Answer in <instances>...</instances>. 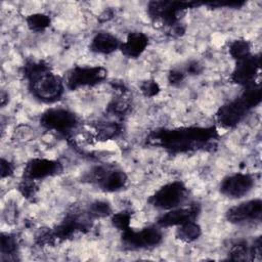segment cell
Listing matches in <instances>:
<instances>
[{
	"mask_svg": "<svg viewBox=\"0 0 262 262\" xmlns=\"http://www.w3.org/2000/svg\"><path fill=\"white\" fill-rule=\"evenodd\" d=\"M255 185V178L246 173H234L224 177L219 185L220 192L230 199H239L248 194Z\"/></svg>",
	"mask_w": 262,
	"mask_h": 262,
	"instance_id": "obj_11",
	"label": "cell"
},
{
	"mask_svg": "<svg viewBox=\"0 0 262 262\" xmlns=\"http://www.w3.org/2000/svg\"><path fill=\"white\" fill-rule=\"evenodd\" d=\"M131 213L128 211H122L119 213H116L112 217V223L114 227L118 228L121 231L126 230L130 227V221H131Z\"/></svg>",
	"mask_w": 262,
	"mask_h": 262,
	"instance_id": "obj_24",
	"label": "cell"
},
{
	"mask_svg": "<svg viewBox=\"0 0 262 262\" xmlns=\"http://www.w3.org/2000/svg\"><path fill=\"white\" fill-rule=\"evenodd\" d=\"M229 54L235 60H238L251 54V45L246 40H234L229 45Z\"/></svg>",
	"mask_w": 262,
	"mask_h": 262,
	"instance_id": "obj_22",
	"label": "cell"
},
{
	"mask_svg": "<svg viewBox=\"0 0 262 262\" xmlns=\"http://www.w3.org/2000/svg\"><path fill=\"white\" fill-rule=\"evenodd\" d=\"M13 170H14V167L9 161L5 159H1V177L2 178L10 176L13 173Z\"/></svg>",
	"mask_w": 262,
	"mask_h": 262,
	"instance_id": "obj_27",
	"label": "cell"
},
{
	"mask_svg": "<svg viewBox=\"0 0 262 262\" xmlns=\"http://www.w3.org/2000/svg\"><path fill=\"white\" fill-rule=\"evenodd\" d=\"M200 212L201 208L198 204H192L186 207H177L162 214L158 218L157 224L159 227L179 226L190 221H195Z\"/></svg>",
	"mask_w": 262,
	"mask_h": 262,
	"instance_id": "obj_13",
	"label": "cell"
},
{
	"mask_svg": "<svg viewBox=\"0 0 262 262\" xmlns=\"http://www.w3.org/2000/svg\"><path fill=\"white\" fill-rule=\"evenodd\" d=\"M78 117L63 107H51L46 110L40 117V124L47 130L68 135L77 126Z\"/></svg>",
	"mask_w": 262,
	"mask_h": 262,
	"instance_id": "obj_7",
	"label": "cell"
},
{
	"mask_svg": "<svg viewBox=\"0 0 262 262\" xmlns=\"http://www.w3.org/2000/svg\"><path fill=\"white\" fill-rule=\"evenodd\" d=\"M148 45V37L142 32L129 33L126 40L121 43L122 53L129 58L139 57Z\"/></svg>",
	"mask_w": 262,
	"mask_h": 262,
	"instance_id": "obj_15",
	"label": "cell"
},
{
	"mask_svg": "<svg viewBox=\"0 0 262 262\" xmlns=\"http://www.w3.org/2000/svg\"><path fill=\"white\" fill-rule=\"evenodd\" d=\"M196 5H199L196 2L152 1L148 4L147 12L151 18L161 20L167 26H174L186 9Z\"/></svg>",
	"mask_w": 262,
	"mask_h": 262,
	"instance_id": "obj_8",
	"label": "cell"
},
{
	"mask_svg": "<svg viewBox=\"0 0 262 262\" xmlns=\"http://www.w3.org/2000/svg\"><path fill=\"white\" fill-rule=\"evenodd\" d=\"M200 72V64L198 62H190L187 68L185 73H190V74H196Z\"/></svg>",
	"mask_w": 262,
	"mask_h": 262,
	"instance_id": "obj_28",
	"label": "cell"
},
{
	"mask_svg": "<svg viewBox=\"0 0 262 262\" xmlns=\"http://www.w3.org/2000/svg\"><path fill=\"white\" fill-rule=\"evenodd\" d=\"M24 75L32 95L42 102L53 103L64 92V81L41 61L28 62L24 68Z\"/></svg>",
	"mask_w": 262,
	"mask_h": 262,
	"instance_id": "obj_2",
	"label": "cell"
},
{
	"mask_svg": "<svg viewBox=\"0 0 262 262\" xmlns=\"http://www.w3.org/2000/svg\"><path fill=\"white\" fill-rule=\"evenodd\" d=\"M261 101V87L259 84H250L238 97L222 105L217 114L218 124L225 129L235 127L246 117V115Z\"/></svg>",
	"mask_w": 262,
	"mask_h": 262,
	"instance_id": "obj_3",
	"label": "cell"
},
{
	"mask_svg": "<svg viewBox=\"0 0 262 262\" xmlns=\"http://www.w3.org/2000/svg\"><path fill=\"white\" fill-rule=\"evenodd\" d=\"M27 24L30 30L34 32H43L50 25V18L44 13H33L27 17Z\"/></svg>",
	"mask_w": 262,
	"mask_h": 262,
	"instance_id": "obj_21",
	"label": "cell"
},
{
	"mask_svg": "<svg viewBox=\"0 0 262 262\" xmlns=\"http://www.w3.org/2000/svg\"><path fill=\"white\" fill-rule=\"evenodd\" d=\"M61 169L59 162L43 158L30 160L24 169V179L40 180L57 174Z\"/></svg>",
	"mask_w": 262,
	"mask_h": 262,
	"instance_id": "obj_14",
	"label": "cell"
},
{
	"mask_svg": "<svg viewBox=\"0 0 262 262\" xmlns=\"http://www.w3.org/2000/svg\"><path fill=\"white\" fill-rule=\"evenodd\" d=\"M202 234V228L196 221H190L177 226L175 236L182 243H192Z\"/></svg>",
	"mask_w": 262,
	"mask_h": 262,
	"instance_id": "obj_18",
	"label": "cell"
},
{
	"mask_svg": "<svg viewBox=\"0 0 262 262\" xmlns=\"http://www.w3.org/2000/svg\"><path fill=\"white\" fill-rule=\"evenodd\" d=\"M185 77V73L180 70H172L168 76V80L171 84H177L183 81Z\"/></svg>",
	"mask_w": 262,
	"mask_h": 262,
	"instance_id": "obj_26",
	"label": "cell"
},
{
	"mask_svg": "<svg viewBox=\"0 0 262 262\" xmlns=\"http://www.w3.org/2000/svg\"><path fill=\"white\" fill-rule=\"evenodd\" d=\"M163 239V233L158 226H146L135 230L131 227L122 231V244L127 250H144L157 247Z\"/></svg>",
	"mask_w": 262,
	"mask_h": 262,
	"instance_id": "obj_6",
	"label": "cell"
},
{
	"mask_svg": "<svg viewBox=\"0 0 262 262\" xmlns=\"http://www.w3.org/2000/svg\"><path fill=\"white\" fill-rule=\"evenodd\" d=\"M261 216L262 201L260 199H253L243 202L229 208L225 213L227 221L235 225H243L260 221Z\"/></svg>",
	"mask_w": 262,
	"mask_h": 262,
	"instance_id": "obj_10",
	"label": "cell"
},
{
	"mask_svg": "<svg viewBox=\"0 0 262 262\" xmlns=\"http://www.w3.org/2000/svg\"><path fill=\"white\" fill-rule=\"evenodd\" d=\"M82 180L103 191L115 192L126 186L128 177L126 173L119 168L111 166H95L83 175Z\"/></svg>",
	"mask_w": 262,
	"mask_h": 262,
	"instance_id": "obj_4",
	"label": "cell"
},
{
	"mask_svg": "<svg viewBox=\"0 0 262 262\" xmlns=\"http://www.w3.org/2000/svg\"><path fill=\"white\" fill-rule=\"evenodd\" d=\"M95 131L100 140H110L120 134L121 126L116 122H100L96 125Z\"/></svg>",
	"mask_w": 262,
	"mask_h": 262,
	"instance_id": "obj_19",
	"label": "cell"
},
{
	"mask_svg": "<svg viewBox=\"0 0 262 262\" xmlns=\"http://www.w3.org/2000/svg\"><path fill=\"white\" fill-rule=\"evenodd\" d=\"M106 75L107 72L102 67L77 66L68 72L64 85L70 90H76L81 87L94 86L102 82L106 78Z\"/></svg>",
	"mask_w": 262,
	"mask_h": 262,
	"instance_id": "obj_9",
	"label": "cell"
},
{
	"mask_svg": "<svg viewBox=\"0 0 262 262\" xmlns=\"http://www.w3.org/2000/svg\"><path fill=\"white\" fill-rule=\"evenodd\" d=\"M90 50L97 54H110L120 49L121 42L111 33L99 32L95 34L90 42Z\"/></svg>",
	"mask_w": 262,
	"mask_h": 262,
	"instance_id": "obj_17",
	"label": "cell"
},
{
	"mask_svg": "<svg viewBox=\"0 0 262 262\" xmlns=\"http://www.w3.org/2000/svg\"><path fill=\"white\" fill-rule=\"evenodd\" d=\"M187 198V188L183 182L175 180L160 187L148 199V203L159 210H171L179 207Z\"/></svg>",
	"mask_w": 262,
	"mask_h": 262,
	"instance_id": "obj_5",
	"label": "cell"
},
{
	"mask_svg": "<svg viewBox=\"0 0 262 262\" xmlns=\"http://www.w3.org/2000/svg\"><path fill=\"white\" fill-rule=\"evenodd\" d=\"M260 60L259 54L252 53L235 60L236 63L231 74V81L244 87L253 84L260 70Z\"/></svg>",
	"mask_w": 262,
	"mask_h": 262,
	"instance_id": "obj_12",
	"label": "cell"
},
{
	"mask_svg": "<svg viewBox=\"0 0 262 262\" xmlns=\"http://www.w3.org/2000/svg\"><path fill=\"white\" fill-rule=\"evenodd\" d=\"M217 136L214 127H181L156 130L147 140L170 152L180 154L204 148Z\"/></svg>",
	"mask_w": 262,
	"mask_h": 262,
	"instance_id": "obj_1",
	"label": "cell"
},
{
	"mask_svg": "<svg viewBox=\"0 0 262 262\" xmlns=\"http://www.w3.org/2000/svg\"><path fill=\"white\" fill-rule=\"evenodd\" d=\"M87 213L90 217L93 218L105 217L112 213V208L107 202L95 201L89 206Z\"/></svg>",
	"mask_w": 262,
	"mask_h": 262,
	"instance_id": "obj_23",
	"label": "cell"
},
{
	"mask_svg": "<svg viewBox=\"0 0 262 262\" xmlns=\"http://www.w3.org/2000/svg\"><path fill=\"white\" fill-rule=\"evenodd\" d=\"M140 89H141V92L147 96V97H152L155 95H157L160 91V86L159 84L154 81V80H147V81H144L141 85H140Z\"/></svg>",
	"mask_w": 262,
	"mask_h": 262,
	"instance_id": "obj_25",
	"label": "cell"
},
{
	"mask_svg": "<svg viewBox=\"0 0 262 262\" xmlns=\"http://www.w3.org/2000/svg\"><path fill=\"white\" fill-rule=\"evenodd\" d=\"M0 251L1 259H3L4 257H8L7 259H12V257L17 253V241L15 236L10 233L2 232Z\"/></svg>",
	"mask_w": 262,
	"mask_h": 262,
	"instance_id": "obj_20",
	"label": "cell"
},
{
	"mask_svg": "<svg viewBox=\"0 0 262 262\" xmlns=\"http://www.w3.org/2000/svg\"><path fill=\"white\" fill-rule=\"evenodd\" d=\"M261 256V238L258 237L253 244L249 245L247 242H238L234 244L229 252L228 258L230 260H241V261H251L256 257Z\"/></svg>",
	"mask_w": 262,
	"mask_h": 262,
	"instance_id": "obj_16",
	"label": "cell"
}]
</instances>
